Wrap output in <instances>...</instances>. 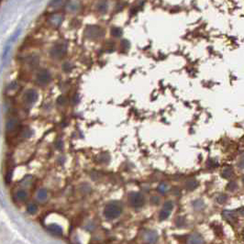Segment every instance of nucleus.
I'll return each instance as SVG.
<instances>
[{
	"label": "nucleus",
	"instance_id": "f257e3e1",
	"mask_svg": "<svg viewBox=\"0 0 244 244\" xmlns=\"http://www.w3.org/2000/svg\"><path fill=\"white\" fill-rule=\"evenodd\" d=\"M122 213V206L120 204L116 201L108 203L104 208V216L107 219H115L119 218Z\"/></svg>",
	"mask_w": 244,
	"mask_h": 244
},
{
	"label": "nucleus",
	"instance_id": "f03ea898",
	"mask_svg": "<svg viewBox=\"0 0 244 244\" xmlns=\"http://www.w3.org/2000/svg\"><path fill=\"white\" fill-rule=\"evenodd\" d=\"M85 38L91 41H97L99 40L102 36L104 35V30L102 28L96 26V25H89L85 28L84 32Z\"/></svg>",
	"mask_w": 244,
	"mask_h": 244
},
{
	"label": "nucleus",
	"instance_id": "7ed1b4c3",
	"mask_svg": "<svg viewBox=\"0 0 244 244\" xmlns=\"http://www.w3.org/2000/svg\"><path fill=\"white\" fill-rule=\"evenodd\" d=\"M67 52V44L64 42L54 44L50 50V56L52 59H61Z\"/></svg>",
	"mask_w": 244,
	"mask_h": 244
},
{
	"label": "nucleus",
	"instance_id": "20e7f679",
	"mask_svg": "<svg viewBox=\"0 0 244 244\" xmlns=\"http://www.w3.org/2000/svg\"><path fill=\"white\" fill-rule=\"evenodd\" d=\"M129 205L132 207L138 208V207H142L145 203V197L142 193L139 192H133L131 194H129Z\"/></svg>",
	"mask_w": 244,
	"mask_h": 244
},
{
	"label": "nucleus",
	"instance_id": "39448f33",
	"mask_svg": "<svg viewBox=\"0 0 244 244\" xmlns=\"http://www.w3.org/2000/svg\"><path fill=\"white\" fill-rule=\"evenodd\" d=\"M38 100V92L34 89H29L23 96V102L27 106H32Z\"/></svg>",
	"mask_w": 244,
	"mask_h": 244
},
{
	"label": "nucleus",
	"instance_id": "423d86ee",
	"mask_svg": "<svg viewBox=\"0 0 244 244\" xmlns=\"http://www.w3.org/2000/svg\"><path fill=\"white\" fill-rule=\"evenodd\" d=\"M52 80V75L50 71H48L47 69H42L41 70L37 75H36V82L39 85H47Z\"/></svg>",
	"mask_w": 244,
	"mask_h": 244
},
{
	"label": "nucleus",
	"instance_id": "0eeeda50",
	"mask_svg": "<svg viewBox=\"0 0 244 244\" xmlns=\"http://www.w3.org/2000/svg\"><path fill=\"white\" fill-rule=\"evenodd\" d=\"M173 207H174V204H173L172 201H167V202H165L164 205H163L162 210L160 211L159 219H160L161 220L166 219L170 216V214H171V212H172V210H173Z\"/></svg>",
	"mask_w": 244,
	"mask_h": 244
},
{
	"label": "nucleus",
	"instance_id": "6e6552de",
	"mask_svg": "<svg viewBox=\"0 0 244 244\" xmlns=\"http://www.w3.org/2000/svg\"><path fill=\"white\" fill-rule=\"evenodd\" d=\"M19 125V120L15 117L9 118L7 119V120L6 121V125H5V129L7 131L11 132L12 130H14Z\"/></svg>",
	"mask_w": 244,
	"mask_h": 244
},
{
	"label": "nucleus",
	"instance_id": "1a4fd4ad",
	"mask_svg": "<svg viewBox=\"0 0 244 244\" xmlns=\"http://www.w3.org/2000/svg\"><path fill=\"white\" fill-rule=\"evenodd\" d=\"M50 23L52 25H53L54 27H58L61 24V22L63 21V15L61 13H55L53 15H52L50 17Z\"/></svg>",
	"mask_w": 244,
	"mask_h": 244
},
{
	"label": "nucleus",
	"instance_id": "9d476101",
	"mask_svg": "<svg viewBox=\"0 0 244 244\" xmlns=\"http://www.w3.org/2000/svg\"><path fill=\"white\" fill-rule=\"evenodd\" d=\"M108 2L106 1H98L96 5L97 10L100 13V14H106L108 10Z\"/></svg>",
	"mask_w": 244,
	"mask_h": 244
},
{
	"label": "nucleus",
	"instance_id": "9b49d317",
	"mask_svg": "<svg viewBox=\"0 0 244 244\" xmlns=\"http://www.w3.org/2000/svg\"><path fill=\"white\" fill-rule=\"evenodd\" d=\"M15 198H16V200H18L20 202H25L28 199V193H27V191L24 190V189H19L15 193Z\"/></svg>",
	"mask_w": 244,
	"mask_h": 244
},
{
	"label": "nucleus",
	"instance_id": "f8f14e48",
	"mask_svg": "<svg viewBox=\"0 0 244 244\" xmlns=\"http://www.w3.org/2000/svg\"><path fill=\"white\" fill-rule=\"evenodd\" d=\"M66 8L70 12H76L80 8V3L78 1H69L66 2Z\"/></svg>",
	"mask_w": 244,
	"mask_h": 244
},
{
	"label": "nucleus",
	"instance_id": "ddd939ff",
	"mask_svg": "<svg viewBox=\"0 0 244 244\" xmlns=\"http://www.w3.org/2000/svg\"><path fill=\"white\" fill-rule=\"evenodd\" d=\"M96 160L98 163H102V164H106L110 162V155L107 152H103V153H99L97 157Z\"/></svg>",
	"mask_w": 244,
	"mask_h": 244
},
{
	"label": "nucleus",
	"instance_id": "4468645a",
	"mask_svg": "<svg viewBox=\"0 0 244 244\" xmlns=\"http://www.w3.org/2000/svg\"><path fill=\"white\" fill-rule=\"evenodd\" d=\"M36 198H37V200L40 201V202L46 201L47 198H48V192H47V190H46V189H43V188L40 189V190L37 192Z\"/></svg>",
	"mask_w": 244,
	"mask_h": 244
},
{
	"label": "nucleus",
	"instance_id": "2eb2a0df",
	"mask_svg": "<svg viewBox=\"0 0 244 244\" xmlns=\"http://www.w3.org/2000/svg\"><path fill=\"white\" fill-rule=\"evenodd\" d=\"M39 57L36 56V55H31L28 58L27 62H28V65L30 67V68H35L38 66L39 64Z\"/></svg>",
	"mask_w": 244,
	"mask_h": 244
},
{
	"label": "nucleus",
	"instance_id": "dca6fc26",
	"mask_svg": "<svg viewBox=\"0 0 244 244\" xmlns=\"http://www.w3.org/2000/svg\"><path fill=\"white\" fill-rule=\"evenodd\" d=\"M49 229L52 233H53L55 235H61L62 234V229L61 228V227L56 225V224H52L49 227Z\"/></svg>",
	"mask_w": 244,
	"mask_h": 244
},
{
	"label": "nucleus",
	"instance_id": "f3484780",
	"mask_svg": "<svg viewBox=\"0 0 244 244\" xmlns=\"http://www.w3.org/2000/svg\"><path fill=\"white\" fill-rule=\"evenodd\" d=\"M110 33L115 38H120L123 35V30L119 27H113L110 30Z\"/></svg>",
	"mask_w": 244,
	"mask_h": 244
},
{
	"label": "nucleus",
	"instance_id": "a211bd4d",
	"mask_svg": "<svg viewBox=\"0 0 244 244\" xmlns=\"http://www.w3.org/2000/svg\"><path fill=\"white\" fill-rule=\"evenodd\" d=\"M221 175L224 178H230L233 175V170L230 166H227L225 167L221 173Z\"/></svg>",
	"mask_w": 244,
	"mask_h": 244
},
{
	"label": "nucleus",
	"instance_id": "6ab92c4d",
	"mask_svg": "<svg viewBox=\"0 0 244 244\" xmlns=\"http://www.w3.org/2000/svg\"><path fill=\"white\" fill-rule=\"evenodd\" d=\"M33 135V131L29 129V128H26L25 129H23V131L21 132V137L23 139H29L31 136Z\"/></svg>",
	"mask_w": 244,
	"mask_h": 244
},
{
	"label": "nucleus",
	"instance_id": "aec40b11",
	"mask_svg": "<svg viewBox=\"0 0 244 244\" xmlns=\"http://www.w3.org/2000/svg\"><path fill=\"white\" fill-rule=\"evenodd\" d=\"M61 68H62V71L64 73H70L73 69V64L69 61H65V62L62 63Z\"/></svg>",
	"mask_w": 244,
	"mask_h": 244
},
{
	"label": "nucleus",
	"instance_id": "412c9836",
	"mask_svg": "<svg viewBox=\"0 0 244 244\" xmlns=\"http://www.w3.org/2000/svg\"><path fill=\"white\" fill-rule=\"evenodd\" d=\"M37 210H38V207H37V206L35 205V204H29V206H28V207H27V211L29 213V214H35L36 212H37Z\"/></svg>",
	"mask_w": 244,
	"mask_h": 244
},
{
	"label": "nucleus",
	"instance_id": "4be33fe9",
	"mask_svg": "<svg viewBox=\"0 0 244 244\" xmlns=\"http://www.w3.org/2000/svg\"><path fill=\"white\" fill-rule=\"evenodd\" d=\"M197 182L195 181V180H190L186 183V188L189 189V190H194L195 188L197 187Z\"/></svg>",
	"mask_w": 244,
	"mask_h": 244
},
{
	"label": "nucleus",
	"instance_id": "5701e85b",
	"mask_svg": "<svg viewBox=\"0 0 244 244\" xmlns=\"http://www.w3.org/2000/svg\"><path fill=\"white\" fill-rule=\"evenodd\" d=\"M57 104L58 105H60V106H64L66 103H67V101H68V99H67V97H65V96H63V95H61V96H60V97H57Z\"/></svg>",
	"mask_w": 244,
	"mask_h": 244
},
{
	"label": "nucleus",
	"instance_id": "b1692460",
	"mask_svg": "<svg viewBox=\"0 0 244 244\" xmlns=\"http://www.w3.org/2000/svg\"><path fill=\"white\" fill-rule=\"evenodd\" d=\"M158 192L159 193H161V194H165L166 192H167V190H168V185L166 184V183H161L159 186H158Z\"/></svg>",
	"mask_w": 244,
	"mask_h": 244
},
{
	"label": "nucleus",
	"instance_id": "393cba45",
	"mask_svg": "<svg viewBox=\"0 0 244 244\" xmlns=\"http://www.w3.org/2000/svg\"><path fill=\"white\" fill-rule=\"evenodd\" d=\"M55 146H56V149L59 150V151H61L63 149V142L61 139H58L56 141V143H55Z\"/></svg>",
	"mask_w": 244,
	"mask_h": 244
},
{
	"label": "nucleus",
	"instance_id": "a878e982",
	"mask_svg": "<svg viewBox=\"0 0 244 244\" xmlns=\"http://www.w3.org/2000/svg\"><path fill=\"white\" fill-rule=\"evenodd\" d=\"M121 47L124 49V50H129V47H130V43L129 41H127V40H123L121 41Z\"/></svg>",
	"mask_w": 244,
	"mask_h": 244
},
{
	"label": "nucleus",
	"instance_id": "bb28decb",
	"mask_svg": "<svg viewBox=\"0 0 244 244\" xmlns=\"http://www.w3.org/2000/svg\"><path fill=\"white\" fill-rule=\"evenodd\" d=\"M62 4H64L63 1H52V2H50V6H52V7H57Z\"/></svg>",
	"mask_w": 244,
	"mask_h": 244
},
{
	"label": "nucleus",
	"instance_id": "cd10ccee",
	"mask_svg": "<svg viewBox=\"0 0 244 244\" xmlns=\"http://www.w3.org/2000/svg\"><path fill=\"white\" fill-rule=\"evenodd\" d=\"M227 188H228L229 191H234V190L237 188V183H235V182H230V183L228 184Z\"/></svg>",
	"mask_w": 244,
	"mask_h": 244
},
{
	"label": "nucleus",
	"instance_id": "c85d7f7f",
	"mask_svg": "<svg viewBox=\"0 0 244 244\" xmlns=\"http://www.w3.org/2000/svg\"><path fill=\"white\" fill-rule=\"evenodd\" d=\"M18 87V83L17 82H12L9 85H8V89L10 90H14Z\"/></svg>",
	"mask_w": 244,
	"mask_h": 244
},
{
	"label": "nucleus",
	"instance_id": "c756f323",
	"mask_svg": "<svg viewBox=\"0 0 244 244\" xmlns=\"http://www.w3.org/2000/svg\"><path fill=\"white\" fill-rule=\"evenodd\" d=\"M79 95L78 94H75V96H74V97L72 98V101L74 102V104H77L78 102H79Z\"/></svg>",
	"mask_w": 244,
	"mask_h": 244
},
{
	"label": "nucleus",
	"instance_id": "7c9ffc66",
	"mask_svg": "<svg viewBox=\"0 0 244 244\" xmlns=\"http://www.w3.org/2000/svg\"><path fill=\"white\" fill-rule=\"evenodd\" d=\"M159 201H160V199H159V197H151V203L153 204H158L159 203Z\"/></svg>",
	"mask_w": 244,
	"mask_h": 244
},
{
	"label": "nucleus",
	"instance_id": "2f4dec72",
	"mask_svg": "<svg viewBox=\"0 0 244 244\" xmlns=\"http://www.w3.org/2000/svg\"><path fill=\"white\" fill-rule=\"evenodd\" d=\"M239 167H240L241 169H244V157H242V158L241 159V161L239 162Z\"/></svg>",
	"mask_w": 244,
	"mask_h": 244
},
{
	"label": "nucleus",
	"instance_id": "473e14b6",
	"mask_svg": "<svg viewBox=\"0 0 244 244\" xmlns=\"http://www.w3.org/2000/svg\"><path fill=\"white\" fill-rule=\"evenodd\" d=\"M224 201H226V197H225V196H221V197H219V202H220V203H223Z\"/></svg>",
	"mask_w": 244,
	"mask_h": 244
},
{
	"label": "nucleus",
	"instance_id": "72a5a7b5",
	"mask_svg": "<svg viewBox=\"0 0 244 244\" xmlns=\"http://www.w3.org/2000/svg\"><path fill=\"white\" fill-rule=\"evenodd\" d=\"M64 160H65V158L64 157H60L59 159H58V161H59V163H64Z\"/></svg>",
	"mask_w": 244,
	"mask_h": 244
},
{
	"label": "nucleus",
	"instance_id": "f704fd0d",
	"mask_svg": "<svg viewBox=\"0 0 244 244\" xmlns=\"http://www.w3.org/2000/svg\"><path fill=\"white\" fill-rule=\"evenodd\" d=\"M242 182H243V183H244V177H243V178H242Z\"/></svg>",
	"mask_w": 244,
	"mask_h": 244
}]
</instances>
